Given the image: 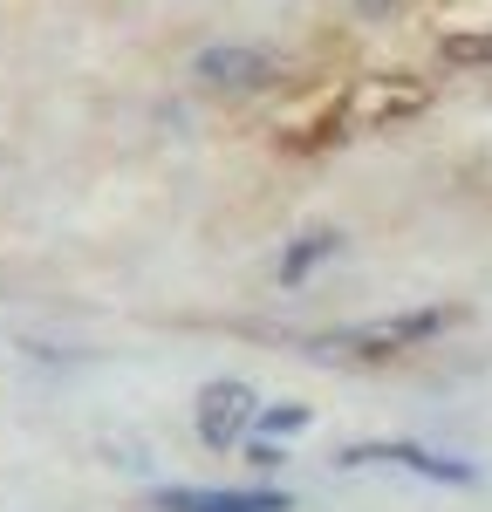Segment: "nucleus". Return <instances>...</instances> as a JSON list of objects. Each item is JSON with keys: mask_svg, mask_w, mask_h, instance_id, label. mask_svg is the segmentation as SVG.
<instances>
[{"mask_svg": "<svg viewBox=\"0 0 492 512\" xmlns=\"http://www.w3.org/2000/svg\"><path fill=\"white\" fill-rule=\"evenodd\" d=\"M438 103V89L424 76H410V69H390V76H356L342 96H335V110L322 117V137H369V130H397V123L424 117Z\"/></svg>", "mask_w": 492, "mask_h": 512, "instance_id": "1", "label": "nucleus"}, {"mask_svg": "<svg viewBox=\"0 0 492 512\" xmlns=\"http://www.w3.org/2000/svg\"><path fill=\"white\" fill-rule=\"evenodd\" d=\"M451 321H458V308H410V315H383V321L335 328V335H322L315 349L342 355V362H390V355H410V349H424L431 335H445Z\"/></svg>", "mask_w": 492, "mask_h": 512, "instance_id": "2", "label": "nucleus"}, {"mask_svg": "<svg viewBox=\"0 0 492 512\" xmlns=\"http://www.w3.org/2000/svg\"><path fill=\"white\" fill-rule=\"evenodd\" d=\"M192 76L205 89H226V96H260V89L281 82V62L267 48H246V41H212V48H199Z\"/></svg>", "mask_w": 492, "mask_h": 512, "instance_id": "4", "label": "nucleus"}, {"mask_svg": "<svg viewBox=\"0 0 492 512\" xmlns=\"http://www.w3.org/2000/svg\"><path fill=\"white\" fill-rule=\"evenodd\" d=\"M335 465H342V472H363V465H397V472H417V478H431V485H472V478H479L465 458H438V451L404 444V437H383V444H349Z\"/></svg>", "mask_w": 492, "mask_h": 512, "instance_id": "5", "label": "nucleus"}, {"mask_svg": "<svg viewBox=\"0 0 492 512\" xmlns=\"http://www.w3.org/2000/svg\"><path fill=\"white\" fill-rule=\"evenodd\" d=\"M335 246H342V233H301L281 253V287H301V280L315 274L322 260H335Z\"/></svg>", "mask_w": 492, "mask_h": 512, "instance_id": "8", "label": "nucleus"}, {"mask_svg": "<svg viewBox=\"0 0 492 512\" xmlns=\"http://www.w3.org/2000/svg\"><path fill=\"white\" fill-rule=\"evenodd\" d=\"M390 7H397V0H356V14H369V21H376V14H390Z\"/></svg>", "mask_w": 492, "mask_h": 512, "instance_id": "10", "label": "nucleus"}, {"mask_svg": "<svg viewBox=\"0 0 492 512\" xmlns=\"http://www.w3.org/2000/svg\"><path fill=\"white\" fill-rule=\"evenodd\" d=\"M158 512H294V499L287 492H212V485H164L158 499H151Z\"/></svg>", "mask_w": 492, "mask_h": 512, "instance_id": "6", "label": "nucleus"}, {"mask_svg": "<svg viewBox=\"0 0 492 512\" xmlns=\"http://www.w3.org/2000/svg\"><path fill=\"white\" fill-rule=\"evenodd\" d=\"M308 424H315V410H308V403H260V410H253V431H246V437L281 444V451H287V437H301Z\"/></svg>", "mask_w": 492, "mask_h": 512, "instance_id": "7", "label": "nucleus"}, {"mask_svg": "<svg viewBox=\"0 0 492 512\" xmlns=\"http://www.w3.org/2000/svg\"><path fill=\"white\" fill-rule=\"evenodd\" d=\"M253 410H260L253 383H240V376H219V383H205L199 403H192L199 444H205V451H233V444H246V431H253Z\"/></svg>", "mask_w": 492, "mask_h": 512, "instance_id": "3", "label": "nucleus"}, {"mask_svg": "<svg viewBox=\"0 0 492 512\" xmlns=\"http://www.w3.org/2000/svg\"><path fill=\"white\" fill-rule=\"evenodd\" d=\"M438 55L451 69H492V28H451L438 35Z\"/></svg>", "mask_w": 492, "mask_h": 512, "instance_id": "9", "label": "nucleus"}]
</instances>
